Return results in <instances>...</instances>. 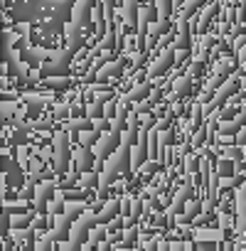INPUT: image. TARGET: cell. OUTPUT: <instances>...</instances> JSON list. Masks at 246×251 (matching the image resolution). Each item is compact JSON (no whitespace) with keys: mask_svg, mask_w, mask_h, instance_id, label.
I'll return each mask as SVG.
<instances>
[{"mask_svg":"<svg viewBox=\"0 0 246 251\" xmlns=\"http://www.w3.org/2000/svg\"><path fill=\"white\" fill-rule=\"evenodd\" d=\"M138 133V114H133V118H131V126H128V131H126V135H123V146H121V151L106 163V170H104V175H101V187H106L111 180H116V175L126 167V160H128V146H131V138Z\"/></svg>","mask_w":246,"mask_h":251,"instance_id":"cell-1","label":"cell"},{"mask_svg":"<svg viewBox=\"0 0 246 251\" xmlns=\"http://www.w3.org/2000/svg\"><path fill=\"white\" fill-rule=\"evenodd\" d=\"M79 214H81V207H79V204H76V207H71V209L64 214V217L59 219L57 229H54L50 236H45V241L39 244V249H37V251H50V246H52L57 239H64V234H67V227L71 224V219H74V217H79Z\"/></svg>","mask_w":246,"mask_h":251,"instance_id":"cell-2","label":"cell"},{"mask_svg":"<svg viewBox=\"0 0 246 251\" xmlns=\"http://www.w3.org/2000/svg\"><path fill=\"white\" fill-rule=\"evenodd\" d=\"M91 224H99V214H84V217H81V227H76L71 232V239L64 246V251H79V246H81V241L87 239V232H89Z\"/></svg>","mask_w":246,"mask_h":251,"instance_id":"cell-3","label":"cell"},{"mask_svg":"<svg viewBox=\"0 0 246 251\" xmlns=\"http://www.w3.org/2000/svg\"><path fill=\"white\" fill-rule=\"evenodd\" d=\"M67 146H69V133L67 131H62L59 135H57V143H54V170L62 175L64 170H67Z\"/></svg>","mask_w":246,"mask_h":251,"instance_id":"cell-4","label":"cell"},{"mask_svg":"<svg viewBox=\"0 0 246 251\" xmlns=\"http://www.w3.org/2000/svg\"><path fill=\"white\" fill-rule=\"evenodd\" d=\"M123 118H126V116H118L116 118V123H113V128H111V135L104 140V146H101V153H99V160H104L111 151H113V146H116V143H118V138H121V126H123Z\"/></svg>","mask_w":246,"mask_h":251,"instance_id":"cell-5","label":"cell"},{"mask_svg":"<svg viewBox=\"0 0 246 251\" xmlns=\"http://www.w3.org/2000/svg\"><path fill=\"white\" fill-rule=\"evenodd\" d=\"M145 160V133H141V143H138V148L133 153V167L138 170V165Z\"/></svg>","mask_w":246,"mask_h":251,"instance_id":"cell-6","label":"cell"},{"mask_svg":"<svg viewBox=\"0 0 246 251\" xmlns=\"http://www.w3.org/2000/svg\"><path fill=\"white\" fill-rule=\"evenodd\" d=\"M170 59H173V52H165V54H162V59H160V62H158V64L150 69V77H158L160 71H162V69H165V67L170 64Z\"/></svg>","mask_w":246,"mask_h":251,"instance_id":"cell-7","label":"cell"},{"mask_svg":"<svg viewBox=\"0 0 246 251\" xmlns=\"http://www.w3.org/2000/svg\"><path fill=\"white\" fill-rule=\"evenodd\" d=\"M145 91H148V84H143V86H136V89H133V91H131V94L126 96V101H133V99H138V96H143Z\"/></svg>","mask_w":246,"mask_h":251,"instance_id":"cell-8","label":"cell"},{"mask_svg":"<svg viewBox=\"0 0 246 251\" xmlns=\"http://www.w3.org/2000/svg\"><path fill=\"white\" fill-rule=\"evenodd\" d=\"M50 192H52V187H50V185L39 190V197H37V209H42V204H45V200H47V195H50Z\"/></svg>","mask_w":246,"mask_h":251,"instance_id":"cell-9","label":"cell"},{"mask_svg":"<svg viewBox=\"0 0 246 251\" xmlns=\"http://www.w3.org/2000/svg\"><path fill=\"white\" fill-rule=\"evenodd\" d=\"M113 71H121V62H118V64H113V67H108V69H104L101 74H99V79H106V77H111Z\"/></svg>","mask_w":246,"mask_h":251,"instance_id":"cell-10","label":"cell"},{"mask_svg":"<svg viewBox=\"0 0 246 251\" xmlns=\"http://www.w3.org/2000/svg\"><path fill=\"white\" fill-rule=\"evenodd\" d=\"M128 22H136V0H128Z\"/></svg>","mask_w":246,"mask_h":251,"instance_id":"cell-11","label":"cell"},{"mask_svg":"<svg viewBox=\"0 0 246 251\" xmlns=\"http://www.w3.org/2000/svg\"><path fill=\"white\" fill-rule=\"evenodd\" d=\"M168 3H170V0H160V17H162V20L168 17V10H170V5H168Z\"/></svg>","mask_w":246,"mask_h":251,"instance_id":"cell-12","label":"cell"},{"mask_svg":"<svg viewBox=\"0 0 246 251\" xmlns=\"http://www.w3.org/2000/svg\"><path fill=\"white\" fill-rule=\"evenodd\" d=\"M0 190H3V187H0ZM0 200H3V192H0Z\"/></svg>","mask_w":246,"mask_h":251,"instance_id":"cell-13","label":"cell"}]
</instances>
